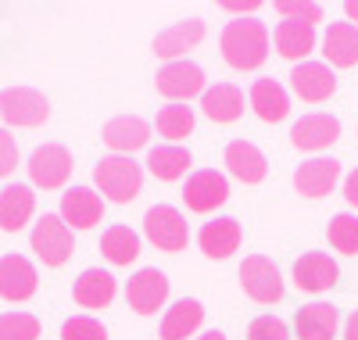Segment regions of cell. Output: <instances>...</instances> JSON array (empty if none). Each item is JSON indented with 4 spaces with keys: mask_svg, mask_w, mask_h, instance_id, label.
I'll return each instance as SVG.
<instances>
[{
    "mask_svg": "<svg viewBox=\"0 0 358 340\" xmlns=\"http://www.w3.org/2000/svg\"><path fill=\"white\" fill-rule=\"evenodd\" d=\"M143 233L147 240H151L158 251H183V247L190 243V226L183 219V211L172 208V204H155L151 211L143 215Z\"/></svg>",
    "mask_w": 358,
    "mask_h": 340,
    "instance_id": "5b68a950",
    "label": "cell"
},
{
    "mask_svg": "<svg viewBox=\"0 0 358 340\" xmlns=\"http://www.w3.org/2000/svg\"><path fill=\"white\" fill-rule=\"evenodd\" d=\"M94 183L108 201L129 204L143 187V169L133 158H126V154H108V158H101L97 169H94Z\"/></svg>",
    "mask_w": 358,
    "mask_h": 340,
    "instance_id": "7a4b0ae2",
    "label": "cell"
},
{
    "mask_svg": "<svg viewBox=\"0 0 358 340\" xmlns=\"http://www.w3.org/2000/svg\"><path fill=\"white\" fill-rule=\"evenodd\" d=\"M344 340H358V308L348 316V323H344Z\"/></svg>",
    "mask_w": 358,
    "mask_h": 340,
    "instance_id": "ab89813d",
    "label": "cell"
},
{
    "mask_svg": "<svg viewBox=\"0 0 358 340\" xmlns=\"http://www.w3.org/2000/svg\"><path fill=\"white\" fill-rule=\"evenodd\" d=\"M0 118L18 129H36L50 118V104L33 86H8L0 90Z\"/></svg>",
    "mask_w": 358,
    "mask_h": 340,
    "instance_id": "3957f363",
    "label": "cell"
},
{
    "mask_svg": "<svg viewBox=\"0 0 358 340\" xmlns=\"http://www.w3.org/2000/svg\"><path fill=\"white\" fill-rule=\"evenodd\" d=\"M72 169H76L72 150L62 143H43L29 158V176H33V187H40V190H62Z\"/></svg>",
    "mask_w": 358,
    "mask_h": 340,
    "instance_id": "8992f818",
    "label": "cell"
},
{
    "mask_svg": "<svg viewBox=\"0 0 358 340\" xmlns=\"http://www.w3.org/2000/svg\"><path fill=\"white\" fill-rule=\"evenodd\" d=\"M248 340H290L287 333V323L276 319V316H258L251 326H248Z\"/></svg>",
    "mask_w": 358,
    "mask_h": 340,
    "instance_id": "d590c367",
    "label": "cell"
},
{
    "mask_svg": "<svg viewBox=\"0 0 358 340\" xmlns=\"http://www.w3.org/2000/svg\"><path fill=\"white\" fill-rule=\"evenodd\" d=\"M241 283H244V294L258 304H276L283 297V276L276 269L273 258L265 255H251L244 258L241 265Z\"/></svg>",
    "mask_w": 358,
    "mask_h": 340,
    "instance_id": "ba28073f",
    "label": "cell"
},
{
    "mask_svg": "<svg viewBox=\"0 0 358 340\" xmlns=\"http://www.w3.org/2000/svg\"><path fill=\"white\" fill-rule=\"evenodd\" d=\"M190 165H194L190 150L176 147V143L155 147L151 154H147V169H151V176H155V179H162V183H176V179H183Z\"/></svg>",
    "mask_w": 358,
    "mask_h": 340,
    "instance_id": "f1b7e54d",
    "label": "cell"
},
{
    "mask_svg": "<svg viewBox=\"0 0 358 340\" xmlns=\"http://www.w3.org/2000/svg\"><path fill=\"white\" fill-rule=\"evenodd\" d=\"M40 319L29 312H4L0 316V340H36Z\"/></svg>",
    "mask_w": 358,
    "mask_h": 340,
    "instance_id": "d6a6232c",
    "label": "cell"
},
{
    "mask_svg": "<svg viewBox=\"0 0 358 340\" xmlns=\"http://www.w3.org/2000/svg\"><path fill=\"white\" fill-rule=\"evenodd\" d=\"M147 136H151V129H147V122L136 118V115H118L104 126V143L118 154H126V158H129V150L147 143Z\"/></svg>",
    "mask_w": 358,
    "mask_h": 340,
    "instance_id": "4316f807",
    "label": "cell"
},
{
    "mask_svg": "<svg viewBox=\"0 0 358 340\" xmlns=\"http://www.w3.org/2000/svg\"><path fill=\"white\" fill-rule=\"evenodd\" d=\"M62 219L69 229H94L104 219V197L90 187H72L62 194Z\"/></svg>",
    "mask_w": 358,
    "mask_h": 340,
    "instance_id": "7c38bea8",
    "label": "cell"
},
{
    "mask_svg": "<svg viewBox=\"0 0 358 340\" xmlns=\"http://www.w3.org/2000/svg\"><path fill=\"white\" fill-rule=\"evenodd\" d=\"M155 126L169 140H183V136L194 133V108H187V104H165L158 111V118H155Z\"/></svg>",
    "mask_w": 358,
    "mask_h": 340,
    "instance_id": "4dcf8cb0",
    "label": "cell"
},
{
    "mask_svg": "<svg viewBox=\"0 0 358 340\" xmlns=\"http://www.w3.org/2000/svg\"><path fill=\"white\" fill-rule=\"evenodd\" d=\"M29 243H33L36 258L47 265V269H57L65 265L76 251V240H72V229L65 226L62 215H43V219L33 226V236H29Z\"/></svg>",
    "mask_w": 358,
    "mask_h": 340,
    "instance_id": "277c9868",
    "label": "cell"
},
{
    "mask_svg": "<svg viewBox=\"0 0 358 340\" xmlns=\"http://www.w3.org/2000/svg\"><path fill=\"white\" fill-rule=\"evenodd\" d=\"M251 108L262 122H283L290 111V97L276 79H255L251 83Z\"/></svg>",
    "mask_w": 358,
    "mask_h": 340,
    "instance_id": "484cf974",
    "label": "cell"
},
{
    "mask_svg": "<svg viewBox=\"0 0 358 340\" xmlns=\"http://www.w3.org/2000/svg\"><path fill=\"white\" fill-rule=\"evenodd\" d=\"M101 251L111 265H129L140 258V236L129 226H111L101 236Z\"/></svg>",
    "mask_w": 358,
    "mask_h": 340,
    "instance_id": "f546056e",
    "label": "cell"
},
{
    "mask_svg": "<svg viewBox=\"0 0 358 340\" xmlns=\"http://www.w3.org/2000/svg\"><path fill=\"white\" fill-rule=\"evenodd\" d=\"M219 47H222L226 65L241 69V72H251L268 57V29L258 18H236L222 29Z\"/></svg>",
    "mask_w": 358,
    "mask_h": 340,
    "instance_id": "6da1fadb",
    "label": "cell"
},
{
    "mask_svg": "<svg viewBox=\"0 0 358 340\" xmlns=\"http://www.w3.org/2000/svg\"><path fill=\"white\" fill-rule=\"evenodd\" d=\"M273 40H276V50H280L287 61H301V57H308V54L315 50V29L283 18V22L276 25Z\"/></svg>",
    "mask_w": 358,
    "mask_h": 340,
    "instance_id": "83f0119b",
    "label": "cell"
},
{
    "mask_svg": "<svg viewBox=\"0 0 358 340\" xmlns=\"http://www.w3.org/2000/svg\"><path fill=\"white\" fill-rule=\"evenodd\" d=\"M344 197H348V204H351V208H358V169L344 179Z\"/></svg>",
    "mask_w": 358,
    "mask_h": 340,
    "instance_id": "74e56055",
    "label": "cell"
},
{
    "mask_svg": "<svg viewBox=\"0 0 358 340\" xmlns=\"http://www.w3.org/2000/svg\"><path fill=\"white\" fill-rule=\"evenodd\" d=\"M337 308L326 304V301H315V304H305L297 308V319H294V330L301 340H334L337 337Z\"/></svg>",
    "mask_w": 358,
    "mask_h": 340,
    "instance_id": "7402d4cb",
    "label": "cell"
},
{
    "mask_svg": "<svg viewBox=\"0 0 358 340\" xmlns=\"http://www.w3.org/2000/svg\"><path fill=\"white\" fill-rule=\"evenodd\" d=\"M194 340H226V333H222V330H208V333H201V337H194Z\"/></svg>",
    "mask_w": 358,
    "mask_h": 340,
    "instance_id": "b9f144b4",
    "label": "cell"
},
{
    "mask_svg": "<svg viewBox=\"0 0 358 340\" xmlns=\"http://www.w3.org/2000/svg\"><path fill=\"white\" fill-rule=\"evenodd\" d=\"M337 276H341V269L326 251H308L294 262V287L297 290H308V294L330 290L337 283Z\"/></svg>",
    "mask_w": 358,
    "mask_h": 340,
    "instance_id": "4fadbf2b",
    "label": "cell"
},
{
    "mask_svg": "<svg viewBox=\"0 0 358 340\" xmlns=\"http://www.w3.org/2000/svg\"><path fill=\"white\" fill-rule=\"evenodd\" d=\"M330 243L341 255H358V215H334L330 219Z\"/></svg>",
    "mask_w": 358,
    "mask_h": 340,
    "instance_id": "1f68e13d",
    "label": "cell"
},
{
    "mask_svg": "<svg viewBox=\"0 0 358 340\" xmlns=\"http://www.w3.org/2000/svg\"><path fill=\"white\" fill-rule=\"evenodd\" d=\"M62 340H108V330L90 316H72L62 326Z\"/></svg>",
    "mask_w": 358,
    "mask_h": 340,
    "instance_id": "e575fe53",
    "label": "cell"
},
{
    "mask_svg": "<svg viewBox=\"0 0 358 340\" xmlns=\"http://www.w3.org/2000/svg\"><path fill=\"white\" fill-rule=\"evenodd\" d=\"M155 86H158V94L162 97H169L172 104H183V101H190V97H201L204 94V69L201 65H194V61H169L165 69H158V76H155Z\"/></svg>",
    "mask_w": 358,
    "mask_h": 340,
    "instance_id": "52a82bcc",
    "label": "cell"
},
{
    "mask_svg": "<svg viewBox=\"0 0 358 340\" xmlns=\"http://www.w3.org/2000/svg\"><path fill=\"white\" fill-rule=\"evenodd\" d=\"M276 15L315 29V22H322V4H315V0H280V4H276Z\"/></svg>",
    "mask_w": 358,
    "mask_h": 340,
    "instance_id": "836d02e7",
    "label": "cell"
},
{
    "mask_svg": "<svg viewBox=\"0 0 358 340\" xmlns=\"http://www.w3.org/2000/svg\"><path fill=\"white\" fill-rule=\"evenodd\" d=\"M36 211V194L25 183H11V187L0 190V229L4 233H18L29 226Z\"/></svg>",
    "mask_w": 358,
    "mask_h": 340,
    "instance_id": "e0dca14e",
    "label": "cell"
},
{
    "mask_svg": "<svg viewBox=\"0 0 358 340\" xmlns=\"http://www.w3.org/2000/svg\"><path fill=\"white\" fill-rule=\"evenodd\" d=\"M344 15H348V22L358 29V0H348V4H344Z\"/></svg>",
    "mask_w": 358,
    "mask_h": 340,
    "instance_id": "60d3db41",
    "label": "cell"
},
{
    "mask_svg": "<svg viewBox=\"0 0 358 340\" xmlns=\"http://www.w3.org/2000/svg\"><path fill=\"white\" fill-rule=\"evenodd\" d=\"M126 301L133 312L140 316H155L158 308L169 301V276L162 269H140L129 276L126 283Z\"/></svg>",
    "mask_w": 358,
    "mask_h": 340,
    "instance_id": "9c48e42d",
    "label": "cell"
},
{
    "mask_svg": "<svg viewBox=\"0 0 358 340\" xmlns=\"http://www.w3.org/2000/svg\"><path fill=\"white\" fill-rule=\"evenodd\" d=\"M201 323H204L201 301L183 297V301H176L169 312H165V319H162V340H187V337H194L201 330Z\"/></svg>",
    "mask_w": 358,
    "mask_h": 340,
    "instance_id": "d4e9b609",
    "label": "cell"
},
{
    "mask_svg": "<svg viewBox=\"0 0 358 340\" xmlns=\"http://www.w3.org/2000/svg\"><path fill=\"white\" fill-rule=\"evenodd\" d=\"M72 297L79 308H108L115 301V276L104 269H86L72 287Z\"/></svg>",
    "mask_w": 358,
    "mask_h": 340,
    "instance_id": "cb8c5ba5",
    "label": "cell"
},
{
    "mask_svg": "<svg viewBox=\"0 0 358 340\" xmlns=\"http://www.w3.org/2000/svg\"><path fill=\"white\" fill-rule=\"evenodd\" d=\"M241 240H244V229H241L236 219H212V222H204V229L197 233L201 251L208 258H215V262L229 258L236 247H241Z\"/></svg>",
    "mask_w": 358,
    "mask_h": 340,
    "instance_id": "d6986e66",
    "label": "cell"
},
{
    "mask_svg": "<svg viewBox=\"0 0 358 340\" xmlns=\"http://www.w3.org/2000/svg\"><path fill=\"white\" fill-rule=\"evenodd\" d=\"M290 140L297 150H326L330 143L341 140V122L334 115H305V118H297L294 122V129H290Z\"/></svg>",
    "mask_w": 358,
    "mask_h": 340,
    "instance_id": "5bb4252c",
    "label": "cell"
},
{
    "mask_svg": "<svg viewBox=\"0 0 358 340\" xmlns=\"http://www.w3.org/2000/svg\"><path fill=\"white\" fill-rule=\"evenodd\" d=\"M226 169L241 183H262L265 172H268V162H265V154L251 140H233L226 147Z\"/></svg>",
    "mask_w": 358,
    "mask_h": 340,
    "instance_id": "603a6c76",
    "label": "cell"
},
{
    "mask_svg": "<svg viewBox=\"0 0 358 340\" xmlns=\"http://www.w3.org/2000/svg\"><path fill=\"white\" fill-rule=\"evenodd\" d=\"M337 179H341V162H334V158H308V162L297 165L294 187H297V194H305V197H326L337 187Z\"/></svg>",
    "mask_w": 358,
    "mask_h": 340,
    "instance_id": "2e32d148",
    "label": "cell"
},
{
    "mask_svg": "<svg viewBox=\"0 0 358 340\" xmlns=\"http://www.w3.org/2000/svg\"><path fill=\"white\" fill-rule=\"evenodd\" d=\"M290 86L294 94L308 101V104H322L337 94V76L330 65H319V61H301L294 72H290Z\"/></svg>",
    "mask_w": 358,
    "mask_h": 340,
    "instance_id": "8fae6325",
    "label": "cell"
},
{
    "mask_svg": "<svg viewBox=\"0 0 358 340\" xmlns=\"http://www.w3.org/2000/svg\"><path fill=\"white\" fill-rule=\"evenodd\" d=\"M222 8L233 11V15H248V18H251V15L258 11V0H248V4H222Z\"/></svg>",
    "mask_w": 358,
    "mask_h": 340,
    "instance_id": "f35d334b",
    "label": "cell"
},
{
    "mask_svg": "<svg viewBox=\"0 0 358 340\" xmlns=\"http://www.w3.org/2000/svg\"><path fill=\"white\" fill-rule=\"evenodd\" d=\"M183 201H187L190 211L208 215V211H215V208H222V204L229 201V183H226V176L215 172V169H201V172H194V176L187 179Z\"/></svg>",
    "mask_w": 358,
    "mask_h": 340,
    "instance_id": "30bf717a",
    "label": "cell"
},
{
    "mask_svg": "<svg viewBox=\"0 0 358 340\" xmlns=\"http://www.w3.org/2000/svg\"><path fill=\"white\" fill-rule=\"evenodd\" d=\"M18 169V143L8 129H0V179Z\"/></svg>",
    "mask_w": 358,
    "mask_h": 340,
    "instance_id": "8d00e7d4",
    "label": "cell"
},
{
    "mask_svg": "<svg viewBox=\"0 0 358 340\" xmlns=\"http://www.w3.org/2000/svg\"><path fill=\"white\" fill-rule=\"evenodd\" d=\"M201 111L212 122H236L244 115V90L233 83H215L201 94Z\"/></svg>",
    "mask_w": 358,
    "mask_h": 340,
    "instance_id": "44dd1931",
    "label": "cell"
},
{
    "mask_svg": "<svg viewBox=\"0 0 358 340\" xmlns=\"http://www.w3.org/2000/svg\"><path fill=\"white\" fill-rule=\"evenodd\" d=\"M201 40H204V22H201V18H187V22L169 25L165 33H158L151 47H155V54L165 57V61H183V54L194 50Z\"/></svg>",
    "mask_w": 358,
    "mask_h": 340,
    "instance_id": "ac0fdd59",
    "label": "cell"
},
{
    "mask_svg": "<svg viewBox=\"0 0 358 340\" xmlns=\"http://www.w3.org/2000/svg\"><path fill=\"white\" fill-rule=\"evenodd\" d=\"M322 54L330 61V69L358 65V29L351 22H330L322 36Z\"/></svg>",
    "mask_w": 358,
    "mask_h": 340,
    "instance_id": "ffe728a7",
    "label": "cell"
},
{
    "mask_svg": "<svg viewBox=\"0 0 358 340\" xmlns=\"http://www.w3.org/2000/svg\"><path fill=\"white\" fill-rule=\"evenodd\" d=\"M36 269L25 255H4L0 258V297L4 301H29L36 294Z\"/></svg>",
    "mask_w": 358,
    "mask_h": 340,
    "instance_id": "9a60e30c",
    "label": "cell"
}]
</instances>
